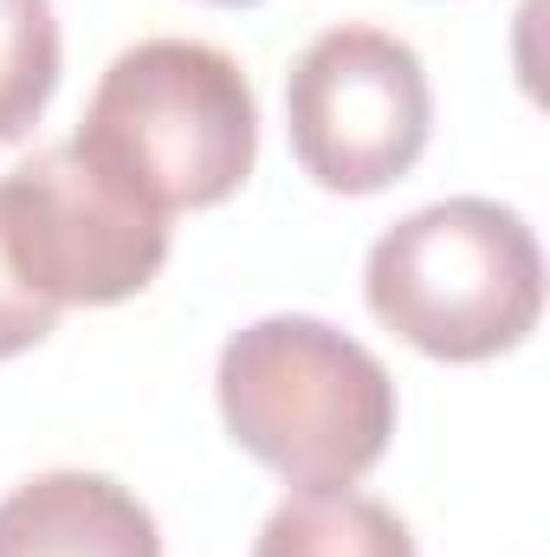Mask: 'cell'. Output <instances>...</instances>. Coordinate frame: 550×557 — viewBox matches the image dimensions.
<instances>
[{"mask_svg": "<svg viewBox=\"0 0 550 557\" xmlns=\"http://www.w3.org/2000/svg\"><path fill=\"white\" fill-rule=\"evenodd\" d=\"M214 396L227 434L298 493L357 486L396 434V383L350 331L278 311L221 344Z\"/></svg>", "mask_w": 550, "mask_h": 557, "instance_id": "cell-1", "label": "cell"}, {"mask_svg": "<svg viewBox=\"0 0 550 557\" xmlns=\"http://www.w3.org/2000/svg\"><path fill=\"white\" fill-rule=\"evenodd\" d=\"M370 311L440 363L518 350L545 311V253L518 208L453 195L396 221L363 267Z\"/></svg>", "mask_w": 550, "mask_h": 557, "instance_id": "cell-2", "label": "cell"}, {"mask_svg": "<svg viewBox=\"0 0 550 557\" xmlns=\"http://www.w3.org/2000/svg\"><path fill=\"white\" fill-rule=\"evenodd\" d=\"M78 143L162 214L227 201L260 156V104L234 52L208 39H142L91 91Z\"/></svg>", "mask_w": 550, "mask_h": 557, "instance_id": "cell-3", "label": "cell"}, {"mask_svg": "<svg viewBox=\"0 0 550 557\" xmlns=\"http://www.w3.org/2000/svg\"><path fill=\"white\" fill-rule=\"evenodd\" d=\"M0 234L20 278L59 311L137 298L168 260V214L78 137L33 149L0 182Z\"/></svg>", "mask_w": 550, "mask_h": 557, "instance_id": "cell-4", "label": "cell"}, {"mask_svg": "<svg viewBox=\"0 0 550 557\" xmlns=\"http://www.w3.org/2000/svg\"><path fill=\"white\" fill-rule=\"evenodd\" d=\"M285 131L298 169L330 195H376L402 182L434 131L421 52L383 26L317 33L285 78Z\"/></svg>", "mask_w": 550, "mask_h": 557, "instance_id": "cell-5", "label": "cell"}, {"mask_svg": "<svg viewBox=\"0 0 550 557\" xmlns=\"http://www.w3.org/2000/svg\"><path fill=\"white\" fill-rule=\"evenodd\" d=\"M0 557H162V532L111 473H39L0 499Z\"/></svg>", "mask_w": 550, "mask_h": 557, "instance_id": "cell-6", "label": "cell"}, {"mask_svg": "<svg viewBox=\"0 0 550 557\" xmlns=\"http://www.w3.org/2000/svg\"><path fill=\"white\" fill-rule=\"evenodd\" d=\"M253 557H414V539L396 506L357 486H311L273 506Z\"/></svg>", "mask_w": 550, "mask_h": 557, "instance_id": "cell-7", "label": "cell"}, {"mask_svg": "<svg viewBox=\"0 0 550 557\" xmlns=\"http://www.w3.org/2000/svg\"><path fill=\"white\" fill-rule=\"evenodd\" d=\"M59 91L52 0H0V143L26 137Z\"/></svg>", "mask_w": 550, "mask_h": 557, "instance_id": "cell-8", "label": "cell"}, {"mask_svg": "<svg viewBox=\"0 0 550 557\" xmlns=\"http://www.w3.org/2000/svg\"><path fill=\"white\" fill-rule=\"evenodd\" d=\"M52 324H59V305L39 298V292L20 278L13 253H7V234H0V363L20 357V350H33V344H46Z\"/></svg>", "mask_w": 550, "mask_h": 557, "instance_id": "cell-9", "label": "cell"}, {"mask_svg": "<svg viewBox=\"0 0 550 557\" xmlns=\"http://www.w3.org/2000/svg\"><path fill=\"white\" fill-rule=\"evenodd\" d=\"M214 7H247V0H214Z\"/></svg>", "mask_w": 550, "mask_h": 557, "instance_id": "cell-10", "label": "cell"}]
</instances>
